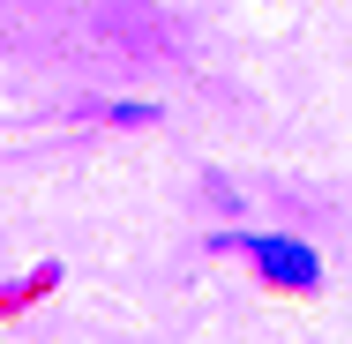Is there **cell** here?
I'll return each mask as SVG.
<instances>
[{
  "instance_id": "cell-1",
  "label": "cell",
  "mask_w": 352,
  "mask_h": 344,
  "mask_svg": "<svg viewBox=\"0 0 352 344\" xmlns=\"http://www.w3.org/2000/svg\"><path fill=\"white\" fill-rule=\"evenodd\" d=\"M248 255H255V270L285 284V292H315L322 284V262H315V247L307 240H285V232H255L248 240Z\"/></svg>"
}]
</instances>
